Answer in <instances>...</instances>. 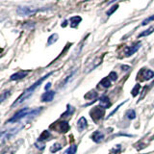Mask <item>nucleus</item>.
I'll return each instance as SVG.
<instances>
[{"mask_svg":"<svg viewBox=\"0 0 154 154\" xmlns=\"http://www.w3.org/2000/svg\"><path fill=\"white\" fill-rule=\"evenodd\" d=\"M10 94H11V91H5L4 93L1 94V98H0V101H1V102H3V101L5 100V98H6V97H9V96H10Z\"/></svg>","mask_w":154,"mask_h":154,"instance_id":"a878e982","label":"nucleus"},{"mask_svg":"<svg viewBox=\"0 0 154 154\" xmlns=\"http://www.w3.org/2000/svg\"><path fill=\"white\" fill-rule=\"evenodd\" d=\"M96 96H97V94H96V93L94 91H90V93H88L86 95H85V98L87 99H91V98H95Z\"/></svg>","mask_w":154,"mask_h":154,"instance_id":"393cba45","label":"nucleus"},{"mask_svg":"<svg viewBox=\"0 0 154 154\" xmlns=\"http://www.w3.org/2000/svg\"><path fill=\"white\" fill-rule=\"evenodd\" d=\"M61 148H62V146H61V144H60L59 143H55L51 146L50 151H51V152H57V151H59Z\"/></svg>","mask_w":154,"mask_h":154,"instance_id":"5701e85b","label":"nucleus"},{"mask_svg":"<svg viewBox=\"0 0 154 154\" xmlns=\"http://www.w3.org/2000/svg\"><path fill=\"white\" fill-rule=\"evenodd\" d=\"M53 73V72H49L48 74H46V75H45L42 77V78H41L40 80H38L36 83H34L31 87H29L28 89H26L25 91H23V93L20 94V96L14 101V102L12 104V107H16V106H18V105H20V104H22L24 101H25L27 98H29L30 96L34 94V91H35L36 90H37V88H38V86H41V84L42 83L43 81H45L46 78H48L51 74Z\"/></svg>","mask_w":154,"mask_h":154,"instance_id":"f257e3e1","label":"nucleus"},{"mask_svg":"<svg viewBox=\"0 0 154 154\" xmlns=\"http://www.w3.org/2000/svg\"><path fill=\"white\" fill-rule=\"evenodd\" d=\"M54 96H55V91H46L45 94H43L42 95V102H50V101H52V99L54 98Z\"/></svg>","mask_w":154,"mask_h":154,"instance_id":"1a4fd4ad","label":"nucleus"},{"mask_svg":"<svg viewBox=\"0 0 154 154\" xmlns=\"http://www.w3.org/2000/svg\"><path fill=\"white\" fill-rule=\"evenodd\" d=\"M118 8H119V4H116V5H114V6H112L111 7L108 11H107V13H106V14H107L108 17H110L111 14H112L115 11H117L118 10Z\"/></svg>","mask_w":154,"mask_h":154,"instance_id":"b1692460","label":"nucleus"},{"mask_svg":"<svg viewBox=\"0 0 154 154\" xmlns=\"http://www.w3.org/2000/svg\"><path fill=\"white\" fill-rule=\"evenodd\" d=\"M125 117L128 119H134L136 118V112H135L134 110H129L126 112V114H125Z\"/></svg>","mask_w":154,"mask_h":154,"instance_id":"aec40b11","label":"nucleus"},{"mask_svg":"<svg viewBox=\"0 0 154 154\" xmlns=\"http://www.w3.org/2000/svg\"><path fill=\"white\" fill-rule=\"evenodd\" d=\"M122 69L123 70H128L130 69V66H122Z\"/></svg>","mask_w":154,"mask_h":154,"instance_id":"c756f323","label":"nucleus"},{"mask_svg":"<svg viewBox=\"0 0 154 154\" xmlns=\"http://www.w3.org/2000/svg\"><path fill=\"white\" fill-rule=\"evenodd\" d=\"M140 90H141V86H140V84L135 85V87H134V88L132 89V91H131V94L135 97V96H137L139 94Z\"/></svg>","mask_w":154,"mask_h":154,"instance_id":"412c9836","label":"nucleus"},{"mask_svg":"<svg viewBox=\"0 0 154 154\" xmlns=\"http://www.w3.org/2000/svg\"><path fill=\"white\" fill-rule=\"evenodd\" d=\"M82 18L79 16H75V17H72L69 18V22H70V27L71 28H76L78 26V24L81 22Z\"/></svg>","mask_w":154,"mask_h":154,"instance_id":"f8f14e48","label":"nucleus"},{"mask_svg":"<svg viewBox=\"0 0 154 154\" xmlns=\"http://www.w3.org/2000/svg\"><path fill=\"white\" fill-rule=\"evenodd\" d=\"M154 31V27H150V28H148L147 30L146 31H143V33H141L140 35L138 36V38H142V37H144V36H148V35H150V34Z\"/></svg>","mask_w":154,"mask_h":154,"instance_id":"4be33fe9","label":"nucleus"},{"mask_svg":"<svg viewBox=\"0 0 154 154\" xmlns=\"http://www.w3.org/2000/svg\"><path fill=\"white\" fill-rule=\"evenodd\" d=\"M141 47V42H136L134 45L132 46H129V47H126L124 50V54L126 57H129V56H132L134 53H136L139 48Z\"/></svg>","mask_w":154,"mask_h":154,"instance_id":"423d86ee","label":"nucleus"},{"mask_svg":"<svg viewBox=\"0 0 154 154\" xmlns=\"http://www.w3.org/2000/svg\"><path fill=\"white\" fill-rule=\"evenodd\" d=\"M99 85L104 87V88H110V87H111V81H110L109 78H103L102 80L100 81Z\"/></svg>","mask_w":154,"mask_h":154,"instance_id":"6ab92c4d","label":"nucleus"},{"mask_svg":"<svg viewBox=\"0 0 154 154\" xmlns=\"http://www.w3.org/2000/svg\"><path fill=\"white\" fill-rule=\"evenodd\" d=\"M37 12H38V9L33 6H19L17 9V14L21 17H32Z\"/></svg>","mask_w":154,"mask_h":154,"instance_id":"f03ea898","label":"nucleus"},{"mask_svg":"<svg viewBox=\"0 0 154 154\" xmlns=\"http://www.w3.org/2000/svg\"><path fill=\"white\" fill-rule=\"evenodd\" d=\"M58 38H59V36H58V34H52V35L48 38V40H47V45H53L54 42H56L58 41Z\"/></svg>","mask_w":154,"mask_h":154,"instance_id":"2eb2a0df","label":"nucleus"},{"mask_svg":"<svg viewBox=\"0 0 154 154\" xmlns=\"http://www.w3.org/2000/svg\"><path fill=\"white\" fill-rule=\"evenodd\" d=\"M50 86H51V83H47L46 84V86H45V91H48V90H49L50 89Z\"/></svg>","mask_w":154,"mask_h":154,"instance_id":"7c9ffc66","label":"nucleus"},{"mask_svg":"<svg viewBox=\"0 0 154 154\" xmlns=\"http://www.w3.org/2000/svg\"><path fill=\"white\" fill-rule=\"evenodd\" d=\"M104 137H105L104 134L99 131H95L93 135H91V139H93V141L95 143H101L104 140Z\"/></svg>","mask_w":154,"mask_h":154,"instance_id":"9b49d317","label":"nucleus"},{"mask_svg":"<svg viewBox=\"0 0 154 154\" xmlns=\"http://www.w3.org/2000/svg\"><path fill=\"white\" fill-rule=\"evenodd\" d=\"M35 146H36V147H38V149H41V150H42V149L45 148V142H40V141H38V142L35 143Z\"/></svg>","mask_w":154,"mask_h":154,"instance_id":"bb28decb","label":"nucleus"},{"mask_svg":"<svg viewBox=\"0 0 154 154\" xmlns=\"http://www.w3.org/2000/svg\"><path fill=\"white\" fill-rule=\"evenodd\" d=\"M104 114H105V111L103 109H100L98 107L96 108H94L93 111L91 112V118H93V119L94 120V122H98L99 119H101L103 117H104Z\"/></svg>","mask_w":154,"mask_h":154,"instance_id":"39448f33","label":"nucleus"},{"mask_svg":"<svg viewBox=\"0 0 154 154\" xmlns=\"http://www.w3.org/2000/svg\"><path fill=\"white\" fill-rule=\"evenodd\" d=\"M154 77V71L150 69H146L142 72V80H149Z\"/></svg>","mask_w":154,"mask_h":154,"instance_id":"ddd939ff","label":"nucleus"},{"mask_svg":"<svg viewBox=\"0 0 154 154\" xmlns=\"http://www.w3.org/2000/svg\"><path fill=\"white\" fill-rule=\"evenodd\" d=\"M87 125H88L87 119L82 117L78 119V122H77V129H78L79 132H82L83 130H85L87 128Z\"/></svg>","mask_w":154,"mask_h":154,"instance_id":"9d476101","label":"nucleus"},{"mask_svg":"<svg viewBox=\"0 0 154 154\" xmlns=\"http://www.w3.org/2000/svg\"><path fill=\"white\" fill-rule=\"evenodd\" d=\"M50 137V133L48 132V131H43L42 134H41V136L40 138L38 139V141H40V142H45L46 141V140Z\"/></svg>","mask_w":154,"mask_h":154,"instance_id":"f3484780","label":"nucleus"},{"mask_svg":"<svg viewBox=\"0 0 154 154\" xmlns=\"http://www.w3.org/2000/svg\"><path fill=\"white\" fill-rule=\"evenodd\" d=\"M73 112H74V108L72 107L71 105H67V110H66V113H64L62 115V118H65V117H70V116L73 114Z\"/></svg>","mask_w":154,"mask_h":154,"instance_id":"dca6fc26","label":"nucleus"},{"mask_svg":"<svg viewBox=\"0 0 154 154\" xmlns=\"http://www.w3.org/2000/svg\"><path fill=\"white\" fill-rule=\"evenodd\" d=\"M31 112H32V110H31V109H29V108H24V109L19 110L18 112H17L11 119H10L8 120V122H9V123L17 122H18V120L22 119L23 118L28 117V116L30 115Z\"/></svg>","mask_w":154,"mask_h":154,"instance_id":"7ed1b4c3","label":"nucleus"},{"mask_svg":"<svg viewBox=\"0 0 154 154\" xmlns=\"http://www.w3.org/2000/svg\"><path fill=\"white\" fill-rule=\"evenodd\" d=\"M21 128H22V125L20 124L19 126L13 127V128H11V129L7 130V131H3V132L1 133V141H2V144L5 143V141H6V140H9L12 136H14V135H16Z\"/></svg>","mask_w":154,"mask_h":154,"instance_id":"20e7f679","label":"nucleus"},{"mask_svg":"<svg viewBox=\"0 0 154 154\" xmlns=\"http://www.w3.org/2000/svg\"><path fill=\"white\" fill-rule=\"evenodd\" d=\"M108 78H109L110 80H112V81H117V79H118V75H117V73H116L115 71H112V72H111V73L109 74Z\"/></svg>","mask_w":154,"mask_h":154,"instance_id":"cd10ccee","label":"nucleus"},{"mask_svg":"<svg viewBox=\"0 0 154 154\" xmlns=\"http://www.w3.org/2000/svg\"><path fill=\"white\" fill-rule=\"evenodd\" d=\"M29 74V71H23V70H20V71H17L16 73H14L13 75H11L10 77V79L12 81H16V80H20V79H23L25 78V77Z\"/></svg>","mask_w":154,"mask_h":154,"instance_id":"6e6552de","label":"nucleus"},{"mask_svg":"<svg viewBox=\"0 0 154 154\" xmlns=\"http://www.w3.org/2000/svg\"><path fill=\"white\" fill-rule=\"evenodd\" d=\"M76 151H77V146H75V144H72V146H70L64 152V154H75Z\"/></svg>","mask_w":154,"mask_h":154,"instance_id":"a211bd4d","label":"nucleus"},{"mask_svg":"<svg viewBox=\"0 0 154 154\" xmlns=\"http://www.w3.org/2000/svg\"><path fill=\"white\" fill-rule=\"evenodd\" d=\"M69 130V124L67 122H59V131L62 133H66Z\"/></svg>","mask_w":154,"mask_h":154,"instance_id":"4468645a","label":"nucleus"},{"mask_svg":"<svg viewBox=\"0 0 154 154\" xmlns=\"http://www.w3.org/2000/svg\"><path fill=\"white\" fill-rule=\"evenodd\" d=\"M112 103L110 102V99L107 95H102L101 97L99 98V106L102 109H107L110 108Z\"/></svg>","mask_w":154,"mask_h":154,"instance_id":"0eeeda50","label":"nucleus"},{"mask_svg":"<svg viewBox=\"0 0 154 154\" xmlns=\"http://www.w3.org/2000/svg\"><path fill=\"white\" fill-rule=\"evenodd\" d=\"M152 20H154V14H153V16H151V17H147V18L144 19V20L142 22V25H143V26L146 25V24H148L149 22L152 21Z\"/></svg>","mask_w":154,"mask_h":154,"instance_id":"c85d7f7f","label":"nucleus"}]
</instances>
